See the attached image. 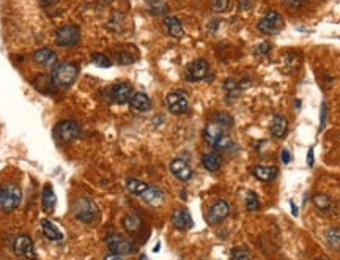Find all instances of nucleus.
<instances>
[{
    "mask_svg": "<svg viewBox=\"0 0 340 260\" xmlns=\"http://www.w3.org/2000/svg\"><path fill=\"white\" fill-rule=\"evenodd\" d=\"M79 74V66L78 63L65 62L57 65L51 74V79L54 87H69Z\"/></svg>",
    "mask_w": 340,
    "mask_h": 260,
    "instance_id": "obj_1",
    "label": "nucleus"
},
{
    "mask_svg": "<svg viewBox=\"0 0 340 260\" xmlns=\"http://www.w3.org/2000/svg\"><path fill=\"white\" fill-rule=\"evenodd\" d=\"M72 215L82 222H94L100 216L98 207L91 199L81 197L72 203Z\"/></svg>",
    "mask_w": 340,
    "mask_h": 260,
    "instance_id": "obj_2",
    "label": "nucleus"
},
{
    "mask_svg": "<svg viewBox=\"0 0 340 260\" xmlns=\"http://www.w3.org/2000/svg\"><path fill=\"white\" fill-rule=\"evenodd\" d=\"M22 199V193L16 184L10 183L5 186H0V208L4 211H13L19 207Z\"/></svg>",
    "mask_w": 340,
    "mask_h": 260,
    "instance_id": "obj_3",
    "label": "nucleus"
},
{
    "mask_svg": "<svg viewBox=\"0 0 340 260\" xmlns=\"http://www.w3.org/2000/svg\"><path fill=\"white\" fill-rule=\"evenodd\" d=\"M81 40L79 27L76 26H63L55 32V44L60 48H71L76 46Z\"/></svg>",
    "mask_w": 340,
    "mask_h": 260,
    "instance_id": "obj_4",
    "label": "nucleus"
},
{
    "mask_svg": "<svg viewBox=\"0 0 340 260\" xmlns=\"http://www.w3.org/2000/svg\"><path fill=\"white\" fill-rule=\"evenodd\" d=\"M165 103H167V107L170 112L175 115H183L189 110V98L183 90L170 91L165 98Z\"/></svg>",
    "mask_w": 340,
    "mask_h": 260,
    "instance_id": "obj_5",
    "label": "nucleus"
},
{
    "mask_svg": "<svg viewBox=\"0 0 340 260\" xmlns=\"http://www.w3.org/2000/svg\"><path fill=\"white\" fill-rule=\"evenodd\" d=\"M258 30L266 35H276L283 27V19L277 11H268L257 24Z\"/></svg>",
    "mask_w": 340,
    "mask_h": 260,
    "instance_id": "obj_6",
    "label": "nucleus"
},
{
    "mask_svg": "<svg viewBox=\"0 0 340 260\" xmlns=\"http://www.w3.org/2000/svg\"><path fill=\"white\" fill-rule=\"evenodd\" d=\"M106 245L109 248V251L115 255H128L134 251V245L131 241L118 233H112L110 237L106 238Z\"/></svg>",
    "mask_w": 340,
    "mask_h": 260,
    "instance_id": "obj_7",
    "label": "nucleus"
},
{
    "mask_svg": "<svg viewBox=\"0 0 340 260\" xmlns=\"http://www.w3.org/2000/svg\"><path fill=\"white\" fill-rule=\"evenodd\" d=\"M55 131H57V137L62 142L68 144L81 136V125L74 120H63L62 123L57 125Z\"/></svg>",
    "mask_w": 340,
    "mask_h": 260,
    "instance_id": "obj_8",
    "label": "nucleus"
},
{
    "mask_svg": "<svg viewBox=\"0 0 340 260\" xmlns=\"http://www.w3.org/2000/svg\"><path fill=\"white\" fill-rule=\"evenodd\" d=\"M208 71H210V65H208V62L203 59H199V60H194L192 63L187 65L184 76L189 82H199L208 76Z\"/></svg>",
    "mask_w": 340,
    "mask_h": 260,
    "instance_id": "obj_9",
    "label": "nucleus"
},
{
    "mask_svg": "<svg viewBox=\"0 0 340 260\" xmlns=\"http://www.w3.org/2000/svg\"><path fill=\"white\" fill-rule=\"evenodd\" d=\"M13 248H14V254L17 257H22V258H27V260H35L36 258L33 241L27 235H19L14 240V246Z\"/></svg>",
    "mask_w": 340,
    "mask_h": 260,
    "instance_id": "obj_10",
    "label": "nucleus"
},
{
    "mask_svg": "<svg viewBox=\"0 0 340 260\" xmlns=\"http://www.w3.org/2000/svg\"><path fill=\"white\" fill-rule=\"evenodd\" d=\"M229 213H230L229 202L221 199V200L214 202L210 211H208V222H210V224H219V222H222L227 216H229Z\"/></svg>",
    "mask_w": 340,
    "mask_h": 260,
    "instance_id": "obj_11",
    "label": "nucleus"
},
{
    "mask_svg": "<svg viewBox=\"0 0 340 260\" xmlns=\"http://www.w3.org/2000/svg\"><path fill=\"white\" fill-rule=\"evenodd\" d=\"M134 95V91H132V85L129 82H118L112 87L110 90V98L113 103L117 104H125V103H129L131 97Z\"/></svg>",
    "mask_w": 340,
    "mask_h": 260,
    "instance_id": "obj_12",
    "label": "nucleus"
},
{
    "mask_svg": "<svg viewBox=\"0 0 340 260\" xmlns=\"http://www.w3.org/2000/svg\"><path fill=\"white\" fill-rule=\"evenodd\" d=\"M170 172H172L180 181H189L192 178V169L184 159H174L170 162Z\"/></svg>",
    "mask_w": 340,
    "mask_h": 260,
    "instance_id": "obj_13",
    "label": "nucleus"
},
{
    "mask_svg": "<svg viewBox=\"0 0 340 260\" xmlns=\"http://www.w3.org/2000/svg\"><path fill=\"white\" fill-rule=\"evenodd\" d=\"M172 224L178 230H187V229H191L194 226V222H192V216L189 215V211L175 210L174 215H172Z\"/></svg>",
    "mask_w": 340,
    "mask_h": 260,
    "instance_id": "obj_14",
    "label": "nucleus"
},
{
    "mask_svg": "<svg viewBox=\"0 0 340 260\" xmlns=\"http://www.w3.org/2000/svg\"><path fill=\"white\" fill-rule=\"evenodd\" d=\"M33 62L38 63V65H41V66H54L55 62H57V54L49 48L38 49L33 54Z\"/></svg>",
    "mask_w": 340,
    "mask_h": 260,
    "instance_id": "obj_15",
    "label": "nucleus"
},
{
    "mask_svg": "<svg viewBox=\"0 0 340 260\" xmlns=\"http://www.w3.org/2000/svg\"><path fill=\"white\" fill-rule=\"evenodd\" d=\"M140 197L143 199V202L148 203V205L158 207V205H161V203L164 202L165 194H164V191H161V190L156 188V186H148V188L142 193Z\"/></svg>",
    "mask_w": 340,
    "mask_h": 260,
    "instance_id": "obj_16",
    "label": "nucleus"
},
{
    "mask_svg": "<svg viewBox=\"0 0 340 260\" xmlns=\"http://www.w3.org/2000/svg\"><path fill=\"white\" fill-rule=\"evenodd\" d=\"M129 106L134 110H137V112H147V110L151 107V101L145 93H142V91H136L129 100Z\"/></svg>",
    "mask_w": 340,
    "mask_h": 260,
    "instance_id": "obj_17",
    "label": "nucleus"
},
{
    "mask_svg": "<svg viewBox=\"0 0 340 260\" xmlns=\"http://www.w3.org/2000/svg\"><path fill=\"white\" fill-rule=\"evenodd\" d=\"M164 26H165V30L170 36H174V38H181L184 30H183V24L178 17L175 16H167L164 19Z\"/></svg>",
    "mask_w": 340,
    "mask_h": 260,
    "instance_id": "obj_18",
    "label": "nucleus"
},
{
    "mask_svg": "<svg viewBox=\"0 0 340 260\" xmlns=\"http://www.w3.org/2000/svg\"><path fill=\"white\" fill-rule=\"evenodd\" d=\"M252 174L260 181H273L277 175V169L273 166H255L252 167Z\"/></svg>",
    "mask_w": 340,
    "mask_h": 260,
    "instance_id": "obj_19",
    "label": "nucleus"
},
{
    "mask_svg": "<svg viewBox=\"0 0 340 260\" xmlns=\"http://www.w3.org/2000/svg\"><path fill=\"white\" fill-rule=\"evenodd\" d=\"M287 129H288V120L285 117H283V115H276L273 119V123H271V134H273V137L282 139L283 136L287 134Z\"/></svg>",
    "mask_w": 340,
    "mask_h": 260,
    "instance_id": "obj_20",
    "label": "nucleus"
},
{
    "mask_svg": "<svg viewBox=\"0 0 340 260\" xmlns=\"http://www.w3.org/2000/svg\"><path fill=\"white\" fill-rule=\"evenodd\" d=\"M224 134V128H221L219 125H216L214 122H211L205 128V133H203V137L206 140V144H210L211 147L219 140V137Z\"/></svg>",
    "mask_w": 340,
    "mask_h": 260,
    "instance_id": "obj_21",
    "label": "nucleus"
},
{
    "mask_svg": "<svg viewBox=\"0 0 340 260\" xmlns=\"http://www.w3.org/2000/svg\"><path fill=\"white\" fill-rule=\"evenodd\" d=\"M41 229H43V233L47 240H52V241H60L63 238L62 232L59 230V227L54 226L49 219H43L41 221Z\"/></svg>",
    "mask_w": 340,
    "mask_h": 260,
    "instance_id": "obj_22",
    "label": "nucleus"
},
{
    "mask_svg": "<svg viewBox=\"0 0 340 260\" xmlns=\"http://www.w3.org/2000/svg\"><path fill=\"white\" fill-rule=\"evenodd\" d=\"M140 226H142V219H140V216L137 215V213H129V215H126L125 216V219H123V227L128 230V232H137L139 229H140Z\"/></svg>",
    "mask_w": 340,
    "mask_h": 260,
    "instance_id": "obj_23",
    "label": "nucleus"
},
{
    "mask_svg": "<svg viewBox=\"0 0 340 260\" xmlns=\"http://www.w3.org/2000/svg\"><path fill=\"white\" fill-rule=\"evenodd\" d=\"M202 162H203V167H205L206 171L216 172V171H219V167H221V164H222V159H221V156L216 155V153H206V155L203 156Z\"/></svg>",
    "mask_w": 340,
    "mask_h": 260,
    "instance_id": "obj_24",
    "label": "nucleus"
},
{
    "mask_svg": "<svg viewBox=\"0 0 340 260\" xmlns=\"http://www.w3.org/2000/svg\"><path fill=\"white\" fill-rule=\"evenodd\" d=\"M41 203H43V210L44 211H52L55 203H57V197L54 194L52 186H44L43 190V197H41Z\"/></svg>",
    "mask_w": 340,
    "mask_h": 260,
    "instance_id": "obj_25",
    "label": "nucleus"
},
{
    "mask_svg": "<svg viewBox=\"0 0 340 260\" xmlns=\"http://www.w3.org/2000/svg\"><path fill=\"white\" fill-rule=\"evenodd\" d=\"M312 200L317 210H320L321 213H329L332 210V202L326 194H315Z\"/></svg>",
    "mask_w": 340,
    "mask_h": 260,
    "instance_id": "obj_26",
    "label": "nucleus"
},
{
    "mask_svg": "<svg viewBox=\"0 0 340 260\" xmlns=\"http://www.w3.org/2000/svg\"><path fill=\"white\" fill-rule=\"evenodd\" d=\"M126 188H128V191H129L131 194L140 197L142 193L148 188V184L143 183V181H140V180H137V178H128V180H126Z\"/></svg>",
    "mask_w": 340,
    "mask_h": 260,
    "instance_id": "obj_27",
    "label": "nucleus"
},
{
    "mask_svg": "<svg viewBox=\"0 0 340 260\" xmlns=\"http://www.w3.org/2000/svg\"><path fill=\"white\" fill-rule=\"evenodd\" d=\"M325 237H326V243H328L329 248H332L335 251H340V227L329 229Z\"/></svg>",
    "mask_w": 340,
    "mask_h": 260,
    "instance_id": "obj_28",
    "label": "nucleus"
},
{
    "mask_svg": "<svg viewBox=\"0 0 340 260\" xmlns=\"http://www.w3.org/2000/svg\"><path fill=\"white\" fill-rule=\"evenodd\" d=\"M167 4L164 0H148V11L155 16H161L167 13Z\"/></svg>",
    "mask_w": 340,
    "mask_h": 260,
    "instance_id": "obj_29",
    "label": "nucleus"
},
{
    "mask_svg": "<svg viewBox=\"0 0 340 260\" xmlns=\"http://www.w3.org/2000/svg\"><path fill=\"white\" fill-rule=\"evenodd\" d=\"M213 122L216 125H219L221 128H224V129H229V128L233 126V119H232V115H229L227 112H216L213 115Z\"/></svg>",
    "mask_w": 340,
    "mask_h": 260,
    "instance_id": "obj_30",
    "label": "nucleus"
},
{
    "mask_svg": "<svg viewBox=\"0 0 340 260\" xmlns=\"http://www.w3.org/2000/svg\"><path fill=\"white\" fill-rule=\"evenodd\" d=\"M224 90L227 91V97L229 98H235V97L239 95V85L235 79H225Z\"/></svg>",
    "mask_w": 340,
    "mask_h": 260,
    "instance_id": "obj_31",
    "label": "nucleus"
},
{
    "mask_svg": "<svg viewBox=\"0 0 340 260\" xmlns=\"http://www.w3.org/2000/svg\"><path fill=\"white\" fill-rule=\"evenodd\" d=\"M232 144H233V140H232L230 136L222 134L219 137V140L213 145V148H214V150H217V152H225V150H229V148L232 147Z\"/></svg>",
    "mask_w": 340,
    "mask_h": 260,
    "instance_id": "obj_32",
    "label": "nucleus"
},
{
    "mask_svg": "<svg viewBox=\"0 0 340 260\" xmlns=\"http://www.w3.org/2000/svg\"><path fill=\"white\" fill-rule=\"evenodd\" d=\"M91 60L98 68H110V65H112V60L104 54H93Z\"/></svg>",
    "mask_w": 340,
    "mask_h": 260,
    "instance_id": "obj_33",
    "label": "nucleus"
},
{
    "mask_svg": "<svg viewBox=\"0 0 340 260\" xmlns=\"http://www.w3.org/2000/svg\"><path fill=\"white\" fill-rule=\"evenodd\" d=\"M246 208L248 211H257L260 208V200L255 193H249L246 196Z\"/></svg>",
    "mask_w": 340,
    "mask_h": 260,
    "instance_id": "obj_34",
    "label": "nucleus"
},
{
    "mask_svg": "<svg viewBox=\"0 0 340 260\" xmlns=\"http://www.w3.org/2000/svg\"><path fill=\"white\" fill-rule=\"evenodd\" d=\"M230 260H251V252L248 248H235L232 251Z\"/></svg>",
    "mask_w": 340,
    "mask_h": 260,
    "instance_id": "obj_35",
    "label": "nucleus"
},
{
    "mask_svg": "<svg viewBox=\"0 0 340 260\" xmlns=\"http://www.w3.org/2000/svg\"><path fill=\"white\" fill-rule=\"evenodd\" d=\"M117 60H118V63H122V65H129V63H134V62H136V55H132V54L128 52V51H118V52H117Z\"/></svg>",
    "mask_w": 340,
    "mask_h": 260,
    "instance_id": "obj_36",
    "label": "nucleus"
},
{
    "mask_svg": "<svg viewBox=\"0 0 340 260\" xmlns=\"http://www.w3.org/2000/svg\"><path fill=\"white\" fill-rule=\"evenodd\" d=\"M230 0H211V10L214 13H222L229 8Z\"/></svg>",
    "mask_w": 340,
    "mask_h": 260,
    "instance_id": "obj_37",
    "label": "nucleus"
},
{
    "mask_svg": "<svg viewBox=\"0 0 340 260\" xmlns=\"http://www.w3.org/2000/svg\"><path fill=\"white\" fill-rule=\"evenodd\" d=\"M255 4V0H238V8L239 10H251Z\"/></svg>",
    "mask_w": 340,
    "mask_h": 260,
    "instance_id": "obj_38",
    "label": "nucleus"
},
{
    "mask_svg": "<svg viewBox=\"0 0 340 260\" xmlns=\"http://www.w3.org/2000/svg\"><path fill=\"white\" fill-rule=\"evenodd\" d=\"M282 2L290 8H301L302 5H304L306 0H282Z\"/></svg>",
    "mask_w": 340,
    "mask_h": 260,
    "instance_id": "obj_39",
    "label": "nucleus"
},
{
    "mask_svg": "<svg viewBox=\"0 0 340 260\" xmlns=\"http://www.w3.org/2000/svg\"><path fill=\"white\" fill-rule=\"evenodd\" d=\"M307 164L309 167H313V148H309L307 152Z\"/></svg>",
    "mask_w": 340,
    "mask_h": 260,
    "instance_id": "obj_40",
    "label": "nucleus"
},
{
    "mask_svg": "<svg viewBox=\"0 0 340 260\" xmlns=\"http://www.w3.org/2000/svg\"><path fill=\"white\" fill-rule=\"evenodd\" d=\"M282 161L285 162V164L290 162V153H288V150H283V152H282Z\"/></svg>",
    "mask_w": 340,
    "mask_h": 260,
    "instance_id": "obj_41",
    "label": "nucleus"
},
{
    "mask_svg": "<svg viewBox=\"0 0 340 260\" xmlns=\"http://www.w3.org/2000/svg\"><path fill=\"white\" fill-rule=\"evenodd\" d=\"M271 49V46L268 44V43H261V46L258 48V51L261 52V54H264V52H268Z\"/></svg>",
    "mask_w": 340,
    "mask_h": 260,
    "instance_id": "obj_42",
    "label": "nucleus"
},
{
    "mask_svg": "<svg viewBox=\"0 0 340 260\" xmlns=\"http://www.w3.org/2000/svg\"><path fill=\"white\" fill-rule=\"evenodd\" d=\"M325 119H326V107L323 104V109H321V128H323V125H325Z\"/></svg>",
    "mask_w": 340,
    "mask_h": 260,
    "instance_id": "obj_43",
    "label": "nucleus"
},
{
    "mask_svg": "<svg viewBox=\"0 0 340 260\" xmlns=\"http://www.w3.org/2000/svg\"><path fill=\"white\" fill-rule=\"evenodd\" d=\"M104 260H122V258H120L118 255H115V254H110V255H107Z\"/></svg>",
    "mask_w": 340,
    "mask_h": 260,
    "instance_id": "obj_44",
    "label": "nucleus"
},
{
    "mask_svg": "<svg viewBox=\"0 0 340 260\" xmlns=\"http://www.w3.org/2000/svg\"><path fill=\"white\" fill-rule=\"evenodd\" d=\"M290 207H292L293 216H298V210H296V205H295V202H290Z\"/></svg>",
    "mask_w": 340,
    "mask_h": 260,
    "instance_id": "obj_45",
    "label": "nucleus"
},
{
    "mask_svg": "<svg viewBox=\"0 0 340 260\" xmlns=\"http://www.w3.org/2000/svg\"><path fill=\"white\" fill-rule=\"evenodd\" d=\"M139 260H148V257H147V255H145V254H142V255H140V258H139Z\"/></svg>",
    "mask_w": 340,
    "mask_h": 260,
    "instance_id": "obj_46",
    "label": "nucleus"
},
{
    "mask_svg": "<svg viewBox=\"0 0 340 260\" xmlns=\"http://www.w3.org/2000/svg\"><path fill=\"white\" fill-rule=\"evenodd\" d=\"M317 260H325V258H317Z\"/></svg>",
    "mask_w": 340,
    "mask_h": 260,
    "instance_id": "obj_47",
    "label": "nucleus"
}]
</instances>
